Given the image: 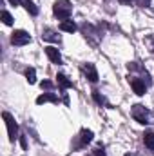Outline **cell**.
I'll use <instances>...</instances> for the list:
<instances>
[{"label": "cell", "instance_id": "6da1fadb", "mask_svg": "<svg viewBox=\"0 0 154 156\" xmlns=\"http://www.w3.org/2000/svg\"><path fill=\"white\" fill-rule=\"evenodd\" d=\"M53 13H54V16L60 18L62 22H64V20H69V16H71V13H73V5H71L69 0H58V2H54V5H53Z\"/></svg>", "mask_w": 154, "mask_h": 156}, {"label": "cell", "instance_id": "7a4b0ae2", "mask_svg": "<svg viewBox=\"0 0 154 156\" xmlns=\"http://www.w3.org/2000/svg\"><path fill=\"white\" fill-rule=\"evenodd\" d=\"M132 118L138 122V123H142V125H147V123H151L152 122V115H151V111L145 107V105H142V104H136V105H132Z\"/></svg>", "mask_w": 154, "mask_h": 156}, {"label": "cell", "instance_id": "3957f363", "mask_svg": "<svg viewBox=\"0 0 154 156\" xmlns=\"http://www.w3.org/2000/svg\"><path fill=\"white\" fill-rule=\"evenodd\" d=\"M4 120H5V127H7V134H9V142H15L20 134H18V123L15 122V118L11 116L7 111H4Z\"/></svg>", "mask_w": 154, "mask_h": 156}, {"label": "cell", "instance_id": "277c9868", "mask_svg": "<svg viewBox=\"0 0 154 156\" xmlns=\"http://www.w3.org/2000/svg\"><path fill=\"white\" fill-rule=\"evenodd\" d=\"M29 42H31V35H29L27 31H24V29H18V31H15V33L11 35V44L16 45V47L27 45Z\"/></svg>", "mask_w": 154, "mask_h": 156}, {"label": "cell", "instance_id": "5b68a950", "mask_svg": "<svg viewBox=\"0 0 154 156\" xmlns=\"http://www.w3.org/2000/svg\"><path fill=\"white\" fill-rule=\"evenodd\" d=\"M129 82H131L132 91H134L138 96H143V94H145V91H147L145 80H142V78H138V76H129Z\"/></svg>", "mask_w": 154, "mask_h": 156}, {"label": "cell", "instance_id": "8992f818", "mask_svg": "<svg viewBox=\"0 0 154 156\" xmlns=\"http://www.w3.org/2000/svg\"><path fill=\"white\" fill-rule=\"evenodd\" d=\"M82 71L85 73V76L89 78L91 82H98V71H96L94 64H91V62H85V64L82 66Z\"/></svg>", "mask_w": 154, "mask_h": 156}, {"label": "cell", "instance_id": "52a82bcc", "mask_svg": "<svg viewBox=\"0 0 154 156\" xmlns=\"http://www.w3.org/2000/svg\"><path fill=\"white\" fill-rule=\"evenodd\" d=\"M42 40H45V42H54V44H60L62 38H60V35L54 31V29H44L42 31Z\"/></svg>", "mask_w": 154, "mask_h": 156}, {"label": "cell", "instance_id": "ba28073f", "mask_svg": "<svg viewBox=\"0 0 154 156\" xmlns=\"http://www.w3.org/2000/svg\"><path fill=\"white\" fill-rule=\"evenodd\" d=\"M45 55L53 64H62V56H60V51L56 47H45Z\"/></svg>", "mask_w": 154, "mask_h": 156}, {"label": "cell", "instance_id": "9c48e42d", "mask_svg": "<svg viewBox=\"0 0 154 156\" xmlns=\"http://www.w3.org/2000/svg\"><path fill=\"white\" fill-rule=\"evenodd\" d=\"M47 102H51V104H58V96H56L54 93H44V94H40L38 98H37V104H38V105L47 104Z\"/></svg>", "mask_w": 154, "mask_h": 156}, {"label": "cell", "instance_id": "30bf717a", "mask_svg": "<svg viewBox=\"0 0 154 156\" xmlns=\"http://www.w3.org/2000/svg\"><path fill=\"white\" fill-rule=\"evenodd\" d=\"M56 83H58V87H60V91H65V89H69V87H73V82H71L69 78L65 76L64 73H58V76H56Z\"/></svg>", "mask_w": 154, "mask_h": 156}, {"label": "cell", "instance_id": "8fae6325", "mask_svg": "<svg viewBox=\"0 0 154 156\" xmlns=\"http://www.w3.org/2000/svg\"><path fill=\"white\" fill-rule=\"evenodd\" d=\"M93 131H89V129H82V133H80V147H85L87 144H91L93 142Z\"/></svg>", "mask_w": 154, "mask_h": 156}, {"label": "cell", "instance_id": "7c38bea8", "mask_svg": "<svg viewBox=\"0 0 154 156\" xmlns=\"http://www.w3.org/2000/svg\"><path fill=\"white\" fill-rule=\"evenodd\" d=\"M20 4H22V5L26 7V11H27V13H29L31 16H37V15H38V7H37V5H35V4H33L31 0H22Z\"/></svg>", "mask_w": 154, "mask_h": 156}, {"label": "cell", "instance_id": "4fadbf2b", "mask_svg": "<svg viewBox=\"0 0 154 156\" xmlns=\"http://www.w3.org/2000/svg\"><path fill=\"white\" fill-rule=\"evenodd\" d=\"M78 27L76 24L73 22V20H64L62 24H60V31H65V33H75Z\"/></svg>", "mask_w": 154, "mask_h": 156}, {"label": "cell", "instance_id": "5bb4252c", "mask_svg": "<svg viewBox=\"0 0 154 156\" xmlns=\"http://www.w3.org/2000/svg\"><path fill=\"white\" fill-rule=\"evenodd\" d=\"M143 144H145V147L154 151V133H145L143 134Z\"/></svg>", "mask_w": 154, "mask_h": 156}, {"label": "cell", "instance_id": "9a60e30c", "mask_svg": "<svg viewBox=\"0 0 154 156\" xmlns=\"http://www.w3.org/2000/svg\"><path fill=\"white\" fill-rule=\"evenodd\" d=\"M93 98H94V102L98 105H107V100H105V96L100 91H93Z\"/></svg>", "mask_w": 154, "mask_h": 156}, {"label": "cell", "instance_id": "2e32d148", "mask_svg": "<svg viewBox=\"0 0 154 156\" xmlns=\"http://www.w3.org/2000/svg\"><path fill=\"white\" fill-rule=\"evenodd\" d=\"M26 80H27L29 83H35V82H37V71H35L33 67H27V69H26Z\"/></svg>", "mask_w": 154, "mask_h": 156}, {"label": "cell", "instance_id": "e0dca14e", "mask_svg": "<svg viewBox=\"0 0 154 156\" xmlns=\"http://www.w3.org/2000/svg\"><path fill=\"white\" fill-rule=\"evenodd\" d=\"M2 22H4L5 26H11V24H13V16H11V13L2 11Z\"/></svg>", "mask_w": 154, "mask_h": 156}, {"label": "cell", "instance_id": "ac0fdd59", "mask_svg": "<svg viewBox=\"0 0 154 156\" xmlns=\"http://www.w3.org/2000/svg\"><path fill=\"white\" fill-rule=\"evenodd\" d=\"M145 44L149 45V49L154 53V35H151V37H145Z\"/></svg>", "mask_w": 154, "mask_h": 156}, {"label": "cell", "instance_id": "d6986e66", "mask_svg": "<svg viewBox=\"0 0 154 156\" xmlns=\"http://www.w3.org/2000/svg\"><path fill=\"white\" fill-rule=\"evenodd\" d=\"M40 87H42V89H45V91H49V89H53V82H49V80H44V82L40 83Z\"/></svg>", "mask_w": 154, "mask_h": 156}, {"label": "cell", "instance_id": "ffe728a7", "mask_svg": "<svg viewBox=\"0 0 154 156\" xmlns=\"http://www.w3.org/2000/svg\"><path fill=\"white\" fill-rule=\"evenodd\" d=\"M93 154H94V156H105V151H103V147H102V145H98V147L93 151Z\"/></svg>", "mask_w": 154, "mask_h": 156}, {"label": "cell", "instance_id": "44dd1931", "mask_svg": "<svg viewBox=\"0 0 154 156\" xmlns=\"http://www.w3.org/2000/svg\"><path fill=\"white\" fill-rule=\"evenodd\" d=\"M20 144H22V149L27 151V138H26V134H20Z\"/></svg>", "mask_w": 154, "mask_h": 156}, {"label": "cell", "instance_id": "7402d4cb", "mask_svg": "<svg viewBox=\"0 0 154 156\" xmlns=\"http://www.w3.org/2000/svg\"><path fill=\"white\" fill-rule=\"evenodd\" d=\"M149 4H151V0H138V5L140 7H147Z\"/></svg>", "mask_w": 154, "mask_h": 156}, {"label": "cell", "instance_id": "603a6c76", "mask_svg": "<svg viewBox=\"0 0 154 156\" xmlns=\"http://www.w3.org/2000/svg\"><path fill=\"white\" fill-rule=\"evenodd\" d=\"M9 2H11V4H13V5H18V4H20V2H22V0H9Z\"/></svg>", "mask_w": 154, "mask_h": 156}, {"label": "cell", "instance_id": "cb8c5ba5", "mask_svg": "<svg viewBox=\"0 0 154 156\" xmlns=\"http://www.w3.org/2000/svg\"><path fill=\"white\" fill-rule=\"evenodd\" d=\"M120 2H121V4H125V5H127V4H131V2H132V0H120Z\"/></svg>", "mask_w": 154, "mask_h": 156}, {"label": "cell", "instance_id": "d4e9b609", "mask_svg": "<svg viewBox=\"0 0 154 156\" xmlns=\"http://www.w3.org/2000/svg\"><path fill=\"white\" fill-rule=\"evenodd\" d=\"M125 156H132V154H129V153H127V154H125Z\"/></svg>", "mask_w": 154, "mask_h": 156}]
</instances>
